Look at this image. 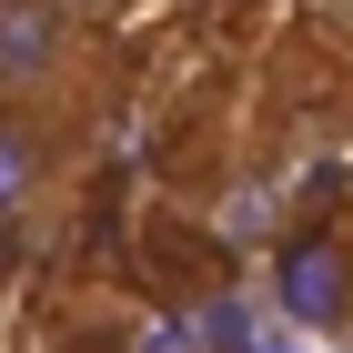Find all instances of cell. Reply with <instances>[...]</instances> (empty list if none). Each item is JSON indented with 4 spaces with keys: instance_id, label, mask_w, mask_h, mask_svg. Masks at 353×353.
I'll use <instances>...</instances> for the list:
<instances>
[{
    "instance_id": "cell-1",
    "label": "cell",
    "mask_w": 353,
    "mask_h": 353,
    "mask_svg": "<svg viewBox=\"0 0 353 353\" xmlns=\"http://www.w3.org/2000/svg\"><path fill=\"white\" fill-rule=\"evenodd\" d=\"M91 30L61 10V0H0V101L10 111H51L81 91Z\"/></svg>"
},
{
    "instance_id": "cell-2",
    "label": "cell",
    "mask_w": 353,
    "mask_h": 353,
    "mask_svg": "<svg viewBox=\"0 0 353 353\" xmlns=\"http://www.w3.org/2000/svg\"><path fill=\"white\" fill-rule=\"evenodd\" d=\"M51 192H61L51 111H10V101H0V222H30Z\"/></svg>"
},
{
    "instance_id": "cell-3",
    "label": "cell",
    "mask_w": 353,
    "mask_h": 353,
    "mask_svg": "<svg viewBox=\"0 0 353 353\" xmlns=\"http://www.w3.org/2000/svg\"><path fill=\"white\" fill-rule=\"evenodd\" d=\"M283 313H293V323H343L353 313V252L343 243L283 252Z\"/></svg>"
},
{
    "instance_id": "cell-4",
    "label": "cell",
    "mask_w": 353,
    "mask_h": 353,
    "mask_svg": "<svg viewBox=\"0 0 353 353\" xmlns=\"http://www.w3.org/2000/svg\"><path fill=\"white\" fill-rule=\"evenodd\" d=\"M61 10H71V21H81V30H101V21H121L132 0H61Z\"/></svg>"
}]
</instances>
